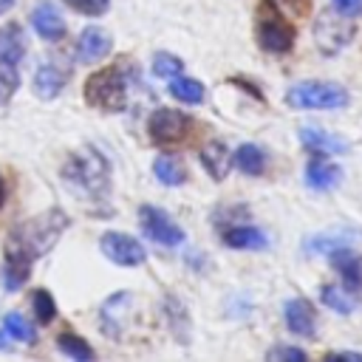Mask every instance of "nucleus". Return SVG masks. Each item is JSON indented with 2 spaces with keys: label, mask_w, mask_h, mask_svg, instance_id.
<instances>
[{
  "label": "nucleus",
  "mask_w": 362,
  "mask_h": 362,
  "mask_svg": "<svg viewBox=\"0 0 362 362\" xmlns=\"http://www.w3.org/2000/svg\"><path fill=\"white\" fill-rule=\"evenodd\" d=\"M17 88H20L17 65H6V62H0V105L8 102V99L14 96Z\"/></svg>",
  "instance_id": "32"
},
{
  "label": "nucleus",
  "mask_w": 362,
  "mask_h": 362,
  "mask_svg": "<svg viewBox=\"0 0 362 362\" xmlns=\"http://www.w3.org/2000/svg\"><path fill=\"white\" fill-rule=\"evenodd\" d=\"M354 37V23L348 20V14L342 11H322L314 23V42L322 54H337L348 45V40Z\"/></svg>",
  "instance_id": "5"
},
{
  "label": "nucleus",
  "mask_w": 362,
  "mask_h": 362,
  "mask_svg": "<svg viewBox=\"0 0 362 362\" xmlns=\"http://www.w3.org/2000/svg\"><path fill=\"white\" fill-rule=\"evenodd\" d=\"M339 178H342V170H339L334 161L322 158V156H314V158L305 164V187H308V189L328 192V189H334V187L339 184Z\"/></svg>",
  "instance_id": "17"
},
{
  "label": "nucleus",
  "mask_w": 362,
  "mask_h": 362,
  "mask_svg": "<svg viewBox=\"0 0 362 362\" xmlns=\"http://www.w3.org/2000/svg\"><path fill=\"white\" fill-rule=\"evenodd\" d=\"M57 348L65 354V356H71V359H76V362H88V359H93V348L82 339V337H76V334H59L57 337Z\"/></svg>",
  "instance_id": "28"
},
{
  "label": "nucleus",
  "mask_w": 362,
  "mask_h": 362,
  "mask_svg": "<svg viewBox=\"0 0 362 362\" xmlns=\"http://www.w3.org/2000/svg\"><path fill=\"white\" fill-rule=\"evenodd\" d=\"M334 8L342 11V14H348V17H354L362 8V0H334Z\"/></svg>",
  "instance_id": "35"
},
{
  "label": "nucleus",
  "mask_w": 362,
  "mask_h": 362,
  "mask_svg": "<svg viewBox=\"0 0 362 362\" xmlns=\"http://www.w3.org/2000/svg\"><path fill=\"white\" fill-rule=\"evenodd\" d=\"M294 25L280 14H266L257 20V45L269 54H286L294 45Z\"/></svg>",
  "instance_id": "8"
},
{
  "label": "nucleus",
  "mask_w": 362,
  "mask_h": 362,
  "mask_svg": "<svg viewBox=\"0 0 362 362\" xmlns=\"http://www.w3.org/2000/svg\"><path fill=\"white\" fill-rule=\"evenodd\" d=\"M31 260H34V257H31L23 246H17V243H11V240H8L6 263H3V286H6V291H17V288L28 280Z\"/></svg>",
  "instance_id": "14"
},
{
  "label": "nucleus",
  "mask_w": 362,
  "mask_h": 362,
  "mask_svg": "<svg viewBox=\"0 0 362 362\" xmlns=\"http://www.w3.org/2000/svg\"><path fill=\"white\" fill-rule=\"evenodd\" d=\"M31 308H34L37 322H42V325H48V322L57 317V303H54V297H51L45 288H37V291H34V297H31Z\"/></svg>",
  "instance_id": "29"
},
{
  "label": "nucleus",
  "mask_w": 362,
  "mask_h": 362,
  "mask_svg": "<svg viewBox=\"0 0 362 362\" xmlns=\"http://www.w3.org/2000/svg\"><path fill=\"white\" fill-rule=\"evenodd\" d=\"M266 359L269 362H303L305 359V351L303 348H294V345H274L266 351Z\"/></svg>",
  "instance_id": "34"
},
{
  "label": "nucleus",
  "mask_w": 362,
  "mask_h": 362,
  "mask_svg": "<svg viewBox=\"0 0 362 362\" xmlns=\"http://www.w3.org/2000/svg\"><path fill=\"white\" fill-rule=\"evenodd\" d=\"M133 305V297L130 291H116L110 300H105L102 311H99V325L107 337H122V328H124V320H127V311Z\"/></svg>",
  "instance_id": "12"
},
{
  "label": "nucleus",
  "mask_w": 362,
  "mask_h": 362,
  "mask_svg": "<svg viewBox=\"0 0 362 362\" xmlns=\"http://www.w3.org/2000/svg\"><path fill=\"white\" fill-rule=\"evenodd\" d=\"M221 240L226 246H232V249H240V252L243 249L257 252V249H266L269 246V235L260 226H252V223H232L229 229L221 232Z\"/></svg>",
  "instance_id": "18"
},
{
  "label": "nucleus",
  "mask_w": 362,
  "mask_h": 362,
  "mask_svg": "<svg viewBox=\"0 0 362 362\" xmlns=\"http://www.w3.org/2000/svg\"><path fill=\"white\" fill-rule=\"evenodd\" d=\"M31 25H34V31H37L42 40H48V42H57V40L65 37V20H62V14H59V8H57L54 3H40V6H34V8H31Z\"/></svg>",
  "instance_id": "16"
},
{
  "label": "nucleus",
  "mask_w": 362,
  "mask_h": 362,
  "mask_svg": "<svg viewBox=\"0 0 362 362\" xmlns=\"http://www.w3.org/2000/svg\"><path fill=\"white\" fill-rule=\"evenodd\" d=\"M110 48H113V37L99 25H88L76 40V57H79V62H88V65L105 59L110 54Z\"/></svg>",
  "instance_id": "10"
},
{
  "label": "nucleus",
  "mask_w": 362,
  "mask_h": 362,
  "mask_svg": "<svg viewBox=\"0 0 362 362\" xmlns=\"http://www.w3.org/2000/svg\"><path fill=\"white\" fill-rule=\"evenodd\" d=\"M184 71V62L175 57V54H167V51H158L153 57V74L161 76V79H173Z\"/></svg>",
  "instance_id": "30"
},
{
  "label": "nucleus",
  "mask_w": 362,
  "mask_h": 362,
  "mask_svg": "<svg viewBox=\"0 0 362 362\" xmlns=\"http://www.w3.org/2000/svg\"><path fill=\"white\" fill-rule=\"evenodd\" d=\"M170 96L173 99H178V102H184V105H201L204 102V85L198 82V79H189V76H173L170 79Z\"/></svg>",
  "instance_id": "26"
},
{
  "label": "nucleus",
  "mask_w": 362,
  "mask_h": 362,
  "mask_svg": "<svg viewBox=\"0 0 362 362\" xmlns=\"http://www.w3.org/2000/svg\"><path fill=\"white\" fill-rule=\"evenodd\" d=\"M198 158H201V167H204L215 181H223V178L229 175V170H232V153H229L226 144H221V141L204 144Z\"/></svg>",
  "instance_id": "20"
},
{
  "label": "nucleus",
  "mask_w": 362,
  "mask_h": 362,
  "mask_svg": "<svg viewBox=\"0 0 362 362\" xmlns=\"http://www.w3.org/2000/svg\"><path fill=\"white\" fill-rule=\"evenodd\" d=\"M325 359H328V362H337V359H348V362H362V354H356V351H331V354H325Z\"/></svg>",
  "instance_id": "36"
},
{
  "label": "nucleus",
  "mask_w": 362,
  "mask_h": 362,
  "mask_svg": "<svg viewBox=\"0 0 362 362\" xmlns=\"http://www.w3.org/2000/svg\"><path fill=\"white\" fill-rule=\"evenodd\" d=\"M320 300L337 314H354L359 308V291H354L342 283H325L320 291Z\"/></svg>",
  "instance_id": "21"
},
{
  "label": "nucleus",
  "mask_w": 362,
  "mask_h": 362,
  "mask_svg": "<svg viewBox=\"0 0 362 362\" xmlns=\"http://www.w3.org/2000/svg\"><path fill=\"white\" fill-rule=\"evenodd\" d=\"M232 164L243 173V175H260L266 170V153L257 147V144H240L235 153H232Z\"/></svg>",
  "instance_id": "25"
},
{
  "label": "nucleus",
  "mask_w": 362,
  "mask_h": 362,
  "mask_svg": "<svg viewBox=\"0 0 362 362\" xmlns=\"http://www.w3.org/2000/svg\"><path fill=\"white\" fill-rule=\"evenodd\" d=\"M3 331H6L8 339H17V342H34V339H37L34 325H31L23 314H17V311H8V314L3 317Z\"/></svg>",
  "instance_id": "27"
},
{
  "label": "nucleus",
  "mask_w": 362,
  "mask_h": 362,
  "mask_svg": "<svg viewBox=\"0 0 362 362\" xmlns=\"http://www.w3.org/2000/svg\"><path fill=\"white\" fill-rule=\"evenodd\" d=\"M62 178L74 192L88 198H102L110 187V167L96 147H79L76 153L68 156L62 167Z\"/></svg>",
  "instance_id": "1"
},
{
  "label": "nucleus",
  "mask_w": 362,
  "mask_h": 362,
  "mask_svg": "<svg viewBox=\"0 0 362 362\" xmlns=\"http://www.w3.org/2000/svg\"><path fill=\"white\" fill-rule=\"evenodd\" d=\"M65 226H68V215L62 209H48L42 215H37L34 221L23 223L14 232V238H8V240L17 243V246H23L31 257H40V255H45L62 238Z\"/></svg>",
  "instance_id": "2"
},
{
  "label": "nucleus",
  "mask_w": 362,
  "mask_h": 362,
  "mask_svg": "<svg viewBox=\"0 0 362 362\" xmlns=\"http://www.w3.org/2000/svg\"><path fill=\"white\" fill-rule=\"evenodd\" d=\"M139 223H141V232L153 243H158V246H170L173 249V246H181L184 243V229L164 209H158L153 204H144L139 209Z\"/></svg>",
  "instance_id": "6"
},
{
  "label": "nucleus",
  "mask_w": 362,
  "mask_h": 362,
  "mask_svg": "<svg viewBox=\"0 0 362 362\" xmlns=\"http://www.w3.org/2000/svg\"><path fill=\"white\" fill-rule=\"evenodd\" d=\"M6 204V181H3V175H0V206Z\"/></svg>",
  "instance_id": "38"
},
{
  "label": "nucleus",
  "mask_w": 362,
  "mask_h": 362,
  "mask_svg": "<svg viewBox=\"0 0 362 362\" xmlns=\"http://www.w3.org/2000/svg\"><path fill=\"white\" fill-rule=\"evenodd\" d=\"M153 175H156L164 187H178V184H184V178H187V170H184V161H181V158H175V156H170V153H161V156H156V161H153Z\"/></svg>",
  "instance_id": "24"
},
{
  "label": "nucleus",
  "mask_w": 362,
  "mask_h": 362,
  "mask_svg": "<svg viewBox=\"0 0 362 362\" xmlns=\"http://www.w3.org/2000/svg\"><path fill=\"white\" fill-rule=\"evenodd\" d=\"M11 6H14V0H0V17H3V14H6Z\"/></svg>",
  "instance_id": "37"
},
{
  "label": "nucleus",
  "mask_w": 362,
  "mask_h": 362,
  "mask_svg": "<svg viewBox=\"0 0 362 362\" xmlns=\"http://www.w3.org/2000/svg\"><path fill=\"white\" fill-rule=\"evenodd\" d=\"M25 54V37L23 28L17 23H6L0 25V62L6 65H17Z\"/></svg>",
  "instance_id": "22"
},
{
  "label": "nucleus",
  "mask_w": 362,
  "mask_h": 362,
  "mask_svg": "<svg viewBox=\"0 0 362 362\" xmlns=\"http://www.w3.org/2000/svg\"><path fill=\"white\" fill-rule=\"evenodd\" d=\"M65 82H68L65 68H59V65H54V62H42V65L34 71L31 88H34V93H37L40 99H57V96L62 93Z\"/></svg>",
  "instance_id": "19"
},
{
  "label": "nucleus",
  "mask_w": 362,
  "mask_h": 362,
  "mask_svg": "<svg viewBox=\"0 0 362 362\" xmlns=\"http://www.w3.org/2000/svg\"><path fill=\"white\" fill-rule=\"evenodd\" d=\"M348 102H351L348 90L325 79H305L286 90V105L297 110H339Z\"/></svg>",
  "instance_id": "3"
},
{
  "label": "nucleus",
  "mask_w": 362,
  "mask_h": 362,
  "mask_svg": "<svg viewBox=\"0 0 362 362\" xmlns=\"http://www.w3.org/2000/svg\"><path fill=\"white\" fill-rule=\"evenodd\" d=\"M189 130V116L173 107H158L150 113L147 119V133L153 141L167 144V141H178L184 133Z\"/></svg>",
  "instance_id": "9"
},
{
  "label": "nucleus",
  "mask_w": 362,
  "mask_h": 362,
  "mask_svg": "<svg viewBox=\"0 0 362 362\" xmlns=\"http://www.w3.org/2000/svg\"><path fill=\"white\" fill-rule=\"evenodd\" d=\"M266 3L272 6L274 14H280L286 20H300L311 8V0H266Z\"/></svg>",
  "instance_id": "31"
},
{
  "label": "nucleus",
  "mask_w": 362,
  "mask_h": 362,
  "mask_svg": "<svg viewBox=\"0 0 362 362\" xmlns=\"http://www.w3.org/2000/svg\"><path fill=\"white\" fill-rule=\"evenodd\" d=\"M99 249L116 266H141L147 260V249L133 235L124 232H105L99 238Z\"/></svg>",
  "instance_id": "7"
},
{
  "label": "nucleus",
  "mask_w": 362,
  "mask_h": 362,
  "mask_svg": "<svg viewBox=\"0 0 362 362\" xmlns=\"http://www.w3.org/2000/svg\"><path fill=\"white\" fill-rule=\"evenodd\" d=\"M300 141L305 150H311L314 156H339L348 150V141L331 130H322V127H300Z\"/></svg>",
  "instance_id": "15"
},
{
  "label": "nucleus",
  "mask_w": 362,
  "mask_h": 362,
  "mask_svg": "<svg viewBox=\"0 0 362 362\" xmlns=\"http://www.w3.org/2000/svg\"><path fill=\"white\" fill-rule=\"evenodd\" d=\"M283 317H286V328H288L294 337H314L317 311H314L311 300H305V297L288 300L286 308H283Z\"/></svg>",
  "instance_id": "13"
},
{
  "label": "nucleus",
  "mask_w": 362,
  "mask_h": 362,
  "mask_svg": "<svg viewBox=\"0 0 362 362\" xmlns=\"http://www.w3.org/2000/svg\"><path fill=\"white\" fill-rule=\"evenodd\" d=\"M85 99H88V105H93L99 110H107V113L124 110L127 107V79H124V71L119 65L93 71L85 79Z\"/></svg>",
  "instance_id": "4"
},
{
  "label": "nucleus",
  "mask_w": 362,
  "mask_h": 362,
  "mask_svg": "<svg viewBox=\"0 0 362 362\" xmlns=\"http://www.w3.org/2000/svg\"><path fill=\"white\" fill-rule=\"evenodd\" d=\"M334 266L339 269V277H342V286L354 288V291H362V255H354L351 246L348 249H339L331 255Z\"/></svg>",
  "instance_id": "23"
},
{
  "label": "nucleus",
  "mask_w": 362,
  "mask_h": 362,
  "mask_svg": "<svg viewBox=\"0 0 362 362\" xmlns=\"http://www.w3.org/2000/svg\"><path fill=\"white\" fill-rule=\"evenodd\" d=\"M356 238H362V232L356 229H331V232H320V235H311L303 240V249L305 255H334L339 249H348Z\"/></svg>",
  "instance_id": "11"
},
{
  "label": "nucleus",
  "mask_w": 362,
  "mask_h": 362,
  "mask_svg": "<svg viewBox=\"0 0 362 362\" xmlns=\"http://www.w3.org/2000/svg\"><path fill=\"white\" fill-rule=\"evenodd\" d=\"M62 3L68 8H74L76 14H85V17H102L110 8V0H62Z\"/></svg>",
  "instance_id": "33"
}]
</instances>
